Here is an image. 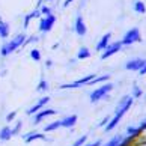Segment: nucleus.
<instances>
[{
    "label": "nucleus",
    "instance_id": "nucleus-1",
    "mask_svg": "<svg viewBox=\"0 0 146 146\" xmlns=\"http://www.w3.org/2000/svg\"><path fill=\"white\" fill-rule=\"evenodd\" d=\"M133 102H134V98L131 95H125L123 98L117 102V107H116V111H115V116L110 117V121L109 123L106 125V131H111V129H115L117 127V123L119 121L125 116V113L131 109V106H133Z\"/></svg>",
    "mask_w": 146,
    "mask_h": 146
},
{
    "label": "nucleus",
    "instance_id": "nucleus-2",
    "mask_svg": "<svg viewBox=\"0 0 146 146\" xmlns=\"http://www.w3.org/2000/svg\"><path fill=\"white\" fill-rule=\"evenodd\" d=\"M26 36L24 33H20V35H17L15 38H12L9 42H6L2 48H0V54H2L3 57H6V56H9L11 53H14L17 48H20L21 45H24V41H26Z\"/></svg>",
    "mask_w": 146,
    "mask_h": 146
},
{
    "label": "nucleus",
    "instance_id": "nucleus-3",
    "mask_svg": "<svg viewBox=\"0 0 146 146\" xmlns=\"http://www.w3.org/2000/svg\"><path fill=\"white\" fill-rule=\"evenodd\" d=\"M113 90V84L111 83H106V84H102L100 86V88H96L94 92H90V102H98L101 100H104L109 96V94Z\"/></svg>",
    "mask_w": 146,
    "mask_h": 146
},
{
    "label": "nucleus",
    "instance_id": "nucleus-4",
    "mask_svg": "<svg viewBox=\"0 0 146 146\" xmlns=\"http://www.w3.org/2000/svg\"><path fill=\"white\" fill-rule=\"evenodd\" d=\"M142 41V35H140V30L137 27H134L131 30H128L125 36L122 38V41H121V44L122 45H131L134 44V42H140Z\"/></svg>",
    "mask_w": 146,
    "mask_h": 146
},
{
    "label": "nucleus",
    "instance_id": "nucleus-5",
    "mask_svg": "<svg viewBox=\"0 0 146 146\" xmlns=\"http://www.w3.org/2000/svg\"><path fill=\"white\" fill-rule=\"evenodd\" d=\"M96 77L95 74H88L86 77L83 78H78V80H75V82L72 83H66V84H62L60 88L62 89H77V88H82V86H86V84H89L92 80H94Z\"/></svg>",
    "mask_w": 146,
    "mask_h": 146
},
{
    "label": "nucleus",
    "instance_id": "nucleus-6",
    "mask_svg": "<svg viewBox=\"0 0 146 146\" xmlns=\"http://www.w3.org/2000/svg\"><path fill=\"white\" fill-rule=\"evenodd\" d=\"M122 50V44L121 42H113V44H109L104 50H102V54H101V59L102 60H106L107 57H110L113 54H116L117 51Z\"/></svg>",
    "mask_w": 146,
    "mask_h": 146
},
{
    "label": "nucleus",
    "instance_id": "nucleus-7",
    "mask_svg": "<svg viewBox=\"0 0 146 146\" xmlns=\"http://www.w3.org/2000/svg\"><path fill=\"white\" fill-rule=\"evenodd\" d=\"M56 23V17L54 15H48V17H44L39 21V30L41 32H50L53 29V26Z\"/></svg>",
    "mask_w": 146,
    "mask_h": 146
},
{
    "label": "nucleus",
    "instance_id": "nucleus-8",
    "mask_svg": "<svg viewBox=\"0 0 146 146\" xmlns=\"http://www.w3.org/2000/svg\"><path fill=\"white\" fill-rule=\"evenodd\" d=\"M57 113V110H54V109H45V110H39L38 113H35V117H33V125H38L42 119H45V117H48V116H53V115H56Z\"/></svg>",
    "mask_w": 146,
    "mask_h": 146
},
{
    "label": "nucleus",
    "instance_id": "nucleus-9",
    "mask_svg": "<svg viewBox=\"0 0 146 146\" xmlns=\"http://www.w3.org/2000/svg\"><path fill=\"white\" fill-rule=\"evenodd\" d=\"M143 65H146V59L137 57V59H131V60H128L125 63V68L128 69V71H139Z\"/></svg>",
    "mask_w": 146,
    "mask_h": 146
},
{
    "label": "nucleus",
    "instance_id": "nucleus-10",
    "mask_svg": "<svg viewBox=\"0 0 146 146\" xmlns=\"http://www.w3.org/2000/svg\"><path fill=\"white\" fill-rule=\"evenodd\" d=\"M48 101H50V98H48V96H42V98H41L39 101H38L35 106H32V107H30V109H29L27 111H26V113H27L29 116L35 115V113H38V111H39L41 109H44V107L48 104Z\"/></svg>",
    "mask_w": 146,
    "mask_h": 146
},
{
    "label": "nucleus",
    "instance_id": "nucleus-11",
    "mask_svg": "<svg viewBox=\"0 0 146 146\" xmlns=\"http://www.w3.org/2000/svg\"><path fill=\"white\" fill-rule=\"evenodd\" d=\"M86 32H88V29H86V24L83 21V17L82 15H78L77 20H75V33H77L78 36H84Z\"/></svg>",
    "mask_w": 146,
    "mask_h": 146
},
{
    "label": "nucleus",
    "instance_id": "nucleus-12",
    "mask_svg": "<svg viewBox=\"0 0 146 146\" xmlns=\"http://www.w3.org/2000/svg\"><path fill=\"white\" fill-rule=\"evenodd\" d=\"M23 139H24L26 143H32L33 140H47V142H50V139H47L44 134H41V133H29V134H24Z\"/></svg>",
    "mask_w": 146,
    "mask_h": 146
},
{
    "label": "nucleus",
    "instance_id": "nucleus-13",
    "mask_svg": "<svg viewBox=\"0 0 146 146\" xmlns=\"http://www.w3.org/2000/svg\"><path fill=\"white\" fill-rule=\"evenodd\" d=\"M78 121V117L75 116V115H71V116H66V117H63L60 119V122H62V128H72L75 123H77Z\"/></svg>",
    "mask_w": 146,
    "mask_h": 146
},
{
    "label": "nucleus",
    "instance_id": "nucleus-14",
    "mask_svg": "<svg viewBox=\"0 0 146 146\" xmlns=\"http://www.w3.org/2000/svg\"><path fill=\"white\" fill-rule=\"evenodd\" d=\"M110 38H111V33H110V32L102 36L101 39H100V42L96 44V51H102V50H104V48L110 44Z\"/></svg>",
    "mask_w": 146,
    "mask_h": 146
},
{
    "label": "nucleus",
    "instance_id": "nucleus-15",
    "mask_svg": "<svg viewBox=\"0 0 146 146\" xmlns=\"http://www.w3.org/2000/svg\"><path fill=\"white\" fill-rule=\"evenodd\" d=\"M12 137V133H11V127H3L0 129V142H8Z\"/></svg>",
    "mask_w": 146,
    "mask_h": 146
},
{
    "label": "nucleus",
    "instance_id": "nucleus-16",
    "mask_svg": "<svg viewBox=\"0 0 146 146\" xmlns=\"http://www.w3.org/2000/svg\"><path fill=\"white\" fill-rule=\"evenodd\" d=\"M9 36V24L0 17V38H8Z\"/></svg>",
    "mask_w": 146,
    "mask_h": 146
},
{
    "label": "nucleus",
    "instance_id": "nucleus-17",
    "mask_svg": "<svg viewBox=\"0 0 146 146\" xmlns=\"http://www.w3.org/2000/svg\"><path fill=\"white\" fill-rule=\"evenodd\" d=\"M123 137H125V134H117V136H115L111 140H109L104 146H119L121 145V142L123 140Z\"/></svg>",
    "mask_w": 146,
    "mask_h": 146
},
{
    "label": "nucleus",
    "instance_id": "nucleus-18",
    "mask_svg": "<svg viewBox=\"0 0 146 146\" xmlns=\"http://www.w3.org/2000/svg\"><path fill=\"white\" fill-rule=\"evenodd\" d=\"M90 57V51L88 47H82L77 53V59H80V60H83V59H89Z\"/></svg>",
    "mask_w": 146,
    "mask_h": 146
},
{
    "label": "nucleus",
    "instance_id": "nucleus-19",
    "mask_svg": "<svg viewBox=\"0 0 146 146\" xmlns=\"http://www.w3.org/2000/svg\"><path fill=\"white\" fill-rule=\"evenodd\" d=\"M57 128H62L60 119H59V121H56V122H51V123H48V125H45L44 131H45V133H50V131H54V129H57Z\"/></svg>",
    "mask_w": 146,
    "mask_h": 146
},
{
    "label": "nucleus",
    "instance_id": "nucleus-20",
    "mask_svg": "<svg viewBox=\"0 0 146 146\" xmlns=\"http://www.w3.org/2000/svg\"><path fill=\"white\" fill-rule=\"evenodd\" d=\"M39 15H41V12H39V11H38V9H35L33 12H30V14L27 15V17L24 18V27H29V23H30V20H33V18H38V17H39Z\"/></svg>",
    "mask_w": 146,
    "mask_h": 146
},
{
    "label": "nucleus",
    "instance_id": "nucleus-21",
    "mask_svg": "<svg viewBox=\"0 0 146 146\" xmlns=\"http://www.w3.org/2000/svg\"><path fill=\"white\" fill-rule=\"evenodd\" d=\"M134 11H136L137 14H145L146 12V6L143 2H140V0H137L136 3H134Z\"/></svg>",
    "mask_w": 146,
    "mask_h": 146
},
{
    "label": "nucleus",
    "instance_id": "nucleus-22",
    "mask_svg": "<svg viewBox=\"0 0 146 146\" xmlns=\"http://www.w3.org/2000/svg\"><path fill=\"white\" fill-rule=\"evenodd\" d=\"M109 78H110V75H109V74H104V75H101V77H95L89 84L92 86V84H96V83H102V82H107Z\"/></svg>",
    "mask_w": 146,
    "mask_h": 146
},
{
    "label": "nucleus",
    "instance_id": "nucleus-23",
    "mask_svg": "<svg viewBox=\"0 0 146 146\" xmlns=\"http://www.w3.org/2000/svg\"><path fill=\"white\" fill-rule=\"evenodd\" d=\"M47 89H48V83H47V80H44V78H42L41 82H39V84H38L36 90H38V92H45Z\"/></svg>",
    "mask_w": 146,
    "mask_h": 146
},
{
    "label": "nucleus",
    "instance_id": "nucleus-24",
    "mask_svg": "<svg viewBox=\"0 0 146 146\" xmlns=\"http://www.w3.org/2000/svg\"><path fill=\"white\" fill-rule=\"evenodd\" d=\"M30 57L33 59L35 62H39V60H41V53H39V50H36V48L30 50Z\"/></svg>",
    "mask_w": 146,
    "mask_h": 146
},
{
    "label": "nucleus",
    "instance_id": "nucleus-25",
    "mask_svg": "<svg viewBox=\"0 0 146 146\" xmlns=\"http://www.w3.org/2000/svg\"><path fill=\"white\" fill-rule=\"evenodd\" d=\"M133 98H140L142 96V90H140V88L137 84H134V88H133Z\"/></svg>",
    "mask_w": 146,
    "mask_h": 146
},
{
    "label": "nucleus",
    "instance_id": "nucleus-26",
    "mask_svg": "<svg viewBox=\"0 0 146 146\" xmlns=\"http://www.w3.org/2000/svg\"><path fill=\"white\" fill-rule=\"evenodd\" d=\"M86 140H88V136H82L80 139H77V140L72 143V146H83V145L86 143Z\"/></svg>",
    "mask_w": 146,
    "mask_h": 146
},
{
    "label": "nucleus",
    "instance_id": "nucleus-27",
    "mask_svg": "<svg viewBox=\"0 0 146 146\" xmlns=\"http://www.w3.org/2000/svg\"><path fill=\"white\" fill-rule=\"evenodd\" d=\"M21 125H23V123H21V122H17V125H15L14 128H11V133H12V136H15V134H18V133H20V129H21Z\"/></svg>",
    "mask_w": 146,
    "mask_h": 146
},
{
    "label": "nucleus",
    "instance_id": "nucleus-28",
    "mask_svg": "<svg viewBox=\"0 0 146 146\" xmlns=\"http://www.w3.org/2000/svg\"><path fill=\"white\" fill-rule=\"evenodd\" d=\"M39 12H41V14H44L45 17H48V15H51V8H48V6H42Z\"/></svg>",
    "mask_w": 146,
    "mask_h": 146
},
{
    "label": "nucleus",
    "instance_id": "nucleus-29",
    "mask_svg": "<svg viewBox=\"0 0 146 146\" xmlns=\"http://www.w3.org/2000/svg\"><path fill=\"white\" fill-rule=\"evenodd\" d=\"M15 116H17V111H11L9 115L6 116V122H12L15 119Z\"/></svg>",
    "mask_w": 146,
    "mask_h": 146
},
{
    "label": "nucleus",
    "instance_id": "nucleus-30",
    "mask_svg": "<svg viewBox=\"0 0 146 146\" xmlns=\"http://www.w3.org/2000/svg\"><path fill=\"white\" fill-rule=\"evenodd\" d=\"M102 145V142H101V140H96V142H94V143H88V145H83V146H101Z\"/></svg>",
    "mask_w": 146,
    "mask_h": 146
},
{
    "label": "nucleus",
    "instance_id": "nucleus-31",
    "mask_svg": "<svg viewBox=\"0 0 146 146\" xmlns=\"http://www.w3.org/2000/svg\"><path fill=\"white\" fill-rule=\"evenodd\" d=\"M109 121H110V117H109V116H107V117H104V119H102V122L100 123V127H106L107 123H109Z\"/></svg>",
    "mask_w": 146,
    "mask_h": 146
},
{
    "label": "nucleus",
    "instance_id": "nucleus-32",
    "mask_svg": "<svg viewBox=\"0 0 146 146\" xmlns=\"http://www.w3.org/2000/svg\"><path fill=\"white\" fill-rule=\"evenodd\" d=\"M139 74H140V75H145V74H146V65H143V66L139 69Z\"/></svg>",
    "mask_w": 146,
    "mask_h": 146
},
{
    "label": "nucleus",
    "instance_id": "nucleus-33",
    "mask_svg": "<svg viewBox=\"0 0 146 146\" xmlns=\"http://www.w3.org/2000/svg\"><path fill=\"white\" fill-rule=\"evenodd\" d=\"M71 2H74V0H65L63 6H65V8H66V6H69V3H71Z\"/></svg>",
    "mask_w": 146,
    "mask_h": 146
},
{
    "label": "nucleus",
    "instance_id": "nucleus-34",
    "mask_svg": "<svg viewBox=\"0 0 146 146\" xmlns=\"http://www.w3.org/2000/svg\"><path fill=\"white\" fill-rule=\"evenodd\" d=\"M45 65H47V66H48V68H50V66H51V65H53V63H51V60H47V63H45Z\"/></svg>",
    "mask_w": 146,
    "mask_h": 146
},
{
    "label": "nucleus",
    "instance_id": "nucleus-35",
    "mask_svg": "<svg viewBox=\"0 0 146 146\" xmlns=\"http://www.w3.org/2000/svg\"><path fill=\"white\" fill-rule=\"evenodd\" d=\"M136 146H146V142H143V143H137Z\"/></svg>",
    "mask_w": 146,
    "mask_h": 146
}]
</instances>
